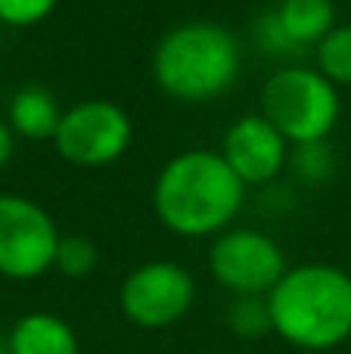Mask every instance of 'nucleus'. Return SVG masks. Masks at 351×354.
Returning <instances> with one entry per match:
<instances>
[{"label":"nucleus","mask_w":351,"mask_h":354,"mask_svg":"<svg viewBox=\"0 0 351 354\" xmlns=\"http://www.w3.org/2000/svg\"><path fill=\"white\" fill-rule=\"evenodd\" d=\"M12 354H78V336L62 317L47 311L25 314L10 333Z\"/></svg>","instance_id":"11"},{"label":"nucleus","mask_w":351,"mask_h":354,"mask_svg":"<svg viewBox=\"0 0 351 354\" xmlns=\"http://www.w3.org/2000/svg\"><path fill=\"white\" fill-rule=\"evenodd\" d=\"M99 264V252L97 245L91 243L87 236H62L59 245H56V261L53 268L59 270L62 277H72V280H81V277H91Z\"/></svg>","instance_id":"15"},{"label":"nucleus","mask_w":351,"mask_h":354,"mask_svg":"<svg viewBox=\"0 0 351 354\" xmlns=\"http://www.w3.org/2000/svg\"><path fill=\"white\" fill-rule=\"evenodd\" d=\"M218 153L224 156V162L234 168V174L246 187H258V183L274 180L286 168L290 143L258 112V115L236 118L224 134V143Z\"/></svg>","instance_id":"9"},{"label":"nucleus","mask_w":351,"mask_h":354,"mask_svg":"<svg viewBox=\"0 0 351 354\" xmlns=\"http://www.w3.org/2000/svg\"><path fill=\"white\" fill-rule=\"evenodd\" d=\"M317 72L333 84H351V25H336L314 47Z\"/></svg>","instance_id":"13"},{"label":"nucleus","mask_w":351,"mask_h":354,"mask_svg":"<svg viewBox=\"0 0 351 354\" xmlns=\"http://www.w3.org/2000/svg\"><path fill=\"white\" fill-rule=\"evenodd\" d=\"M62 122V109L47 87L28 84L10 100V128L28 140H53Z\"/></svg>","instance_id":"12"},{"label":"nucleus","mask_w":351,"mask_h":354,"mask_svg":"<svg viewBox=\"0 0 351 354\" xmlns=\"http://www.w3.org/2000/svg\"><path fill=\"white\" fill-rule=\"evenodd\" d=\"M131 118L109 100H84L62 112L53 147L75 168H106L131 147Z\"/></svg>","instance_id":"5"},{"label":"nucleus","mask_w":351,"mask_h":354,"mask_svg":"<svg viewBox=\"0 0 351 354\" xmlns=\"http://www.w3.org/2000/svg\"><path fill=\"white\" fill-rule=\"evenodd\" d=\"M243 50L230 28L218 22L174 25L153 53V78L180 103H209L234 87Z\"/></svg>","instance_id":"3"},{"label":"nucleus","mask_w":351,"mask_h":354,"mask_svg":"<svg viewBox=\"0 0 351 354\" xmlns=\"http://www.w3.org/2000/svg\"><path fill=\"white\" fill-rule=\"evenodd\" d=\"M227 324L230 330L240 339H265L267 333H274V317H271V305H267V295H240L234 299L227 311Z\"/></svg>","instance_id":"14"},{"label":"nucleus","mask_w":351,"mask_h":354,"mask_svg":"<svg viewBox=\"0 0 351 354\" xmlns=\"http://www.w3.org/2000/svg\"><path fill=\"white\" fill-rule=\"evenodd\" d=\"M122 311L134 326L165 330L187 317L196 301V280L174 261H149L131 270L122 283Z\"/></svg>","instance_id":"8"},{"label":"nucleus","mask_w":351,"mask_h":354,"mask_svg":"<svg viewBox=\"0 0 351 354\" xmlns=\"http://www.w3.org/2000/svg\"><path fill=\"white\" fill-rule=\"evenodd\" d=\"M12 156V128L6 122H0V168L10 162Z\"/></svg>","instance_id":"18"},{"label":"nucleus","mask_w":351,"mask_h":354,"mask_svg":"<svg viewBox=\"0 0 351 354\" xmlns=\"http://www.w3.org/2000/svg\"><path fill=\"white\" fill-rule=\"evenodd\" d=\"M59 0H0V22L12 28H31V25L50 19Z\"/></svg>","instance_id":"16"},{"label":"nucleus","mask_w":351,"mask_h":354,"mask_svg":"<svg viewBox=\"0 0 351 354\" xmlns=\"http://www.w3.org/2000/svg\"><path fill=\"white\" fill-rule=\"evenodd\" d=\"M246 183L218 149H187L155 177V218L178 236H221L240 214Z\"/></svg>","instance_id":"1"},{"label":"nucleus","mask_w":351,"mask_h":354,"mask_svg":"<svg viewBox=\"0 0 351 354\" xmlns=\"http://www.w3.org/2000/svg\"><path fill=\"white\" fill-rule=\"evenodd\" d=\"M305 354H327V351H305Z\"/></svg>","instance_id":"20"},{"label":"nucleus","mask_w":351,"mask_h":354,"mask_svg":"<svg viewBox=\"0 0 351 354\" xmlns=\"http://www.w3.org/2000/svg\"><path fill=\"white\" fill-rule=\"evenodd\" d=\"M0 354H12V351H10V342H6V339H0Z\"/></svg>","instance_id":"19"},{"label":"nucleus","mask_w":351,"mask_h":354,"mask_svg":"<svg viewBox=\"0 0 351 354\" xmlns=\"http://www.w3.org/2000/svg\"><path fill=\"white\" fill-rule=\"evenodd\" d=\"M339 93L317 68H277L261 87V115L292 147L327 143L339 122Z\"/></svg>","instance_id":"4"},{"label":"nucleus","mask_w":351,"mask_h":354,"mask_svg":"<svg viewBox=\"0 0 351 354\" xmlns=\"http://www.w3.org/2000/svg\"><path fill=\"white\" fill-rule=\"evenodd\" d=\"M292 165H296V174H302L305 180L317 183V180H323V177L333 171V153H330L327 143H308V147H296Z\"/></svg>","instance_id":"17"},{"label":"nucleus","mask_w":351,"mask_h":354,"mask_svg":"<svg viewBox=\"0 0 351 354\" xmlns=\"http://www.w3.org/2000/svg\"><path fill=\"white\" fill-rule=\"evenodd\" d=\"M274 333L302 351H333L351 339V277L336 264H298L267 295Z\"/></svg>","instance_id":"2"},{"label":"nucleus","mask_w":351,"mask_h":354,"mask_svg":"<svg viewBox=\"0 0 351 354\" xmlns=\"http://www.w3.org/2000/svg\"><path fill=\"white\" fill-rule=\"evenodd\" d=\"M62 233L37 202L0 193V277L37 280L56 261Z\"/></svg>","instance_id":"6"},{"label":"nucleus","mask_w":351,"mask_h":354,"mask_svg":"<svg viewBox=\"0 0 351 354\" xmlns=\"http://www.w3.org/2000/svg\"><path fill=\"white\" fill-rule=\"evenodd\" d=\"M267 25L277 41L290 47H317L336 28L333 0H280V6L267 16Z\"/></svg>","instance_id":"10"},{"label":"nucleus","mask_w":351,"mask_h":354,"mask_svg":"<svg viewBox=\"0 0 351 354\" xmlns=\"http://www.w3.org/2000/svg\"><path fill=\"white\" fill-rule=\"evenodd\" d=\"M209 270L227 292L240 295H271L283 280L286 258L280 245L261 230H224L211 243Z\"/></svg>","instance_id":"7"}]
</instances>
